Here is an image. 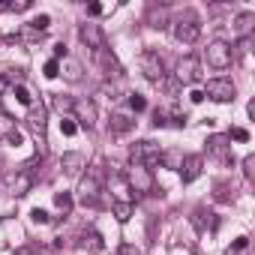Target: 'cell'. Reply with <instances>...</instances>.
Segmentation results:
<instances>
[{
    "mask_svg": "<svg viewBox=\"0 0 255 255\" xmlns=\"http://www.w3.org/2000/svg\"><path fill=\"white\" fill-rule=\"evenodd\" d=\"M162 147L159 144H153V141H135L132 147H129V159H132V165H141V168H147V171H153V168H159L162 165Z\"/></svg>",
    "mask_w": 255,
    "mask_h": 255,
    "instance_id": "obj_1",
    "label": "cell"
},
{
    "mask_svg": "<svg viewBox=\"0 0 255 255\" xmlns=\"http://www.w3.org/2000/svg\"><path fill=\"white\" fill-rule=\"evenodd\" d=\"M138 69H141L144 78L153 81V84H162V81H165V63H162V57H159L156 51H144V54L138 57Z\"/></svg>",
    "mask_w": 255,
    "mask_h": 255,
    "instance_id": "obj_2",
    "label": "cell"
},
{
    "mask_svg": "<svg viewBox=\"0 0 255 255\" xmlns=\"http://www.w3.org/2000/svg\"><path fill=\"white\" fill-rule=\"evenodd\" d=\"M204 96H210L213 102H234V96H237V87L231 84V78H210L207 84H204V90H201Z\"/></svg>",
    "mask_w": 255,
    "mask_h": 255,
    "instance_id": "obj_3",
    "label": "cell"
},
{
    "mask_svg": "<svg viewBox=\"0 0 255 255\" xmlns=\"http://www.w3.org/2000/svg\"><path fill=\"white\" fill-rule=\"evenodd\" d=\"M27 126L33 129V135L39 138V156H45V105L39 102V105H30V111H27Z\"/></svg>",
    "mask_w": 255,
    "mask_h": 255,
    "instance_id": "obj_4",
    "label": "cell"
},
{
    "mask_svg": "<svg viewBox=\"0 0 255 255\" xmlns=\"http://www.w3.org/2000/svg\"><path fill=\"white\" fill-rule=\"evenodd\" d=\"M93 60H96V66H99L102 75H111V78H120L123 75V66H120V60L114 57L111 48H96L93 51Z\"/></svg>",
    "mask_w": 255,
    "mask_h": 255,
    "instance_id": "obj_5",
    "label": "cell"
},
{
    "mask_svg": "<svg viewBox=\"0 0 255 255\" xmlns=\"http://www.w3.org/2000/svg\"><path fill=\"white\" fill-rule=\"evenodd\" d=\"M207 63H210L213 69H228V66H231V45L222 42V39L210 42V45H207Z\"/></svg>",
    "mask_w": 255,
    "mask_h": 255,
    "instance_id": "obj_6",
    "label": "cell"
},
{
    "mask_svg": "<svg viewBox=\"0 0 255 255\" xmlns=\"http://www.w3.org/2000/svg\"><path fill=\"white\" fill-rule=\"evenodd\" d=\"M198 33H201V27H198V21H195L192 15H186V18H177V21H174V36H177V42L192 45V42L198 39Z\"/></svg>",
    "mask_w": 255,
    "mask_h": 255,
    "instance_id": "obj_7",
    "label": "cell"
},
{
    "mask_svg": "<svg viewBox=\"0 0 255 255\" xmlns=\"http://www.w3.org/2000/svg\"><path fill=\"white\" fill-rule=\"evenodd\" d=\"M207 153L216 156V159L225 162V165L234 162V156H231V138H228V135H210V138H207Z\"/></svg>",
    "mask_w": 255,
    "mask_h": 255,
    "instance_id": "obj_8",
    "label": "cell"
},
{
    "mask_svg": "<svg viewBox=\"0 0 255 255\" xmlns=\"http://www.w3.org/2000/svg\"><path fill=\"white\" fill-rule=\"evenodd\" d=\"M78 192H81V204H96V195H99V171L96 168H90L87 177H81Z\"/></svg>",
    "mask_w": 255,
    "mask_h": 255,
    "instance_id": "obj_9",
    "label": "cell"
},
{
    "mask_svg": "<svg viewBox=\"0 0 255 255\" xmlns=\"http://www.w3.org/2000/svg\"><path fill=\"white\" fill-rule=\"evenodd\" d=\"M126 183H129V189H135V192H150L153 189V174L147 168H141V165H132Z\"/></svg>",
    "mask_w": 255,
    "mask_h": 255,
    "instance_id": "obj_10",
    "label": "cell"
},
{
    "mask_svg": "<svg viewBox=\"0 0 255 255\" xmlns=\"http://www.w3.org/2000/svg\"><path fill=\"white\" fill-rule=\"evenodd\" d=\"M78 36H81V42L87 45V48H105V33H102V27L99 24H81L78 27Z\"/></svg>",
    "mask_w": 255,
    "mask_h": 255,
    "instance_id": "obj_11",
    "label": "cell"
},
{
    "mask_svg": "<svg viewBox=\"0 0 255 255\" xmlns=\"http://www.w3.org/2000/svg\"><path fill=\"white\" fill-rule=\"evenodd\" d=\"M174 78H177L180 84H195V81L201 78V72H198V60H195V57H186V60H180V63H177V72H174Z\"/></svg>",
    "mask_w": 255,
    "mask_h": 255,
    "instance_id": "obj_12",
    "label": "cell"
},
{
    "mask_svg": "<svg viewBox=\"0 0 255 255\" xmlns=\"http://www.w3.org/2000/svg\"><path fill=\"white\" fill-rule=\"evenodd\" d=\"M189 219H192V225H195L201 234H204V231H216V225H219L216 213H213V210H207V207H195Z\"/></svg>",
    "mask_w": 255,
    "mask_h": 255,
    "instance_id": "obj_13",
    "label": "cell"
},
{
    "mask_svg": "<svg viewBox=\"0 0 255 255\" xmlns=\"http://www.w3.org/2000/svg\"><path fill=\"white\" fill-rule=\"evenodd\" d=\"M201 156H183V162H180V177H183V183H192V180H198L201 177Z\"/></svg>",
    "mask_w": 255,
    "mask_h": 255,
    "instance_id": "obj_14",
    "label": "cell"
},
{
    "mask_svg": "<svg viewBox=\"0 0 255 255\" xmlns=\"http://www.w3.org/2000/svg\"><path fill=\"white\" fill-rule=\"evenodd\" d=\"M108 186L114 192V201H129L132 204V189H129V183H126L123 174H111L108 177Z\"/></svg>",
    "mask_w": 255,
    "mask_h": 255,
    "instance_id": "obj_15",
    "label": "cell"
},
{
    "mask_svg": "<svg viewBox=\"0 0 255 255\" xmlns=\"http://www.w3.org/2000/svg\"><path fill=\"white\" fill-rule=\"evenodd\" d=\"M78 117H72V120H78V126H84V129H90V126L96 123V105L93 102H75V108H72Z\"/></svg>",
    "mask_w": 255,
    "mask_h": 255,
    "instance_id": "obj_16",
    "label": "cell"
},
{
    "mask_svg": "<svg viewBox=\"0 0 255 255\" xmlns=\"http://www.w3.org/2000/svg\"><path fill=\"white\" fill-rule=\"evenodd\" d=\"M135 126V120L129 114H111V123H108V132L111 135H126Z\"/></svg>",
    "mask_w": 255,
    "mask_h": 255,
    "instance_id": "obj_17",
    "label": "cell"
},
{
    "mask_svg": "<svg viewBox=\"0 0 255 255\" xmlns=\"http://www.w3.org/2000/svg\"><path fill=\"white\" fill-rule=\"evenodd\" d=\"M60 165H63L66 174H78V171L87 165V159H84V153H75V150H72V153H63V156H60Z\"/></svg>",
    "mask_w": 255,
    "mask_h": 255,
    "instance_id": "obj_18",
    "label": "cell"
},
{
    "mask_svg": "<svg viewBox=\"0 0 255 255\" xmlns=\"http://www.w3.org/2000/svg\"><path fill=\"white\" fill-rule=\"evenodd\" d=\"M102 234L99 231H93V228H87V231H81V249H87V252H102Z\"/></svg>",
    "mask_w": 255,
    "mask_h": 255,
    "instance_id": "obj_19",
    "label": "cell"
},
{
    "mask_svg": "<svg viewBox=\"0 0 255 255\" xmlns=\"http://www.w3.org/2000/svg\"><path fill=\"white\" fill-rule=\"evenodd\" d=\"M252 24H255V15H252V12H240V15L234 18V30H237L240 36H249Z\"/></svg>",
    "mask_w": 255,
    "mask_h": 255,
    "instance_id": "obj_20",
    "label": "cell"
},
{
    "mask_svg": "<svg viewBox=\"0 0 255 255\" xmlns=\"http://www.w3.org/2000/svg\"><path fill=\"white\" fill-rule=\"evenodd\" d=\"M30 186H33V177L21 168V174L12 180V195H27V189H30Z\"/></svg>",
    "mask_w": 255,
    "mask_h": 255,
    "instance_id": "obj_21",
    "label": "cell"
},
{
    "mask_svg": "<svg viewBox=\"0 0 255 255\" xmlns=\"http://www.w3.org/2000/svg\"><path fill=\"white\" fill-rule=\"evenodd\" d=\"M111 207H114L117 222H129V216H132V204H129V201H114Z\"/></svg>",
    "mask_w": 255,
    "mask_h": 255,
    "instance_id": "obj_22",
    "label": "cell"
},
{
    "mask_svg": "<svg viewBox=\"0 0 255 255\" xmlns=\"http://www.w3.org/2000/svg\"><path fill=\"white\" fill-rule=\"evenodd\" d=\"M12 93H15V99H18L21 105H27V108L33 105V96H30V90H27L21 81H18V84H12Z\"/></svg>",
    "mask_w": 255,
    "mask_h": 255,
    "instance_id": "obj_23",
    "label": "cell"
},
{
    "mask_svg": "<svg viewBox=\"0 0 255 255\" xmlns=\"http://www.w3.org/2000/svg\"><path fill=\"white\" fill-rule=\"evenodd\" d=\"M54 204H57V210L66 216V213L72 210V195H69V192H54Z\"/></svg>",
    "mask_w": 255,
    "mask_h": 255,
    "instance_id": "obj_24",
    "label": "cell"
},
{
    "mask_svg": "<svg viewBox=\"0 0 255 255\" xmlns=\"http://www.w3.org/2000/svg\"><path fill=\"white\" fill-rule=\"evenodd\" d=\"M27 27H30L33 33H42V30H48V27H51V18H48V15H36Z\"/></svg>",
    "mask_w": 255,
    "mask_h": 255,
    "instance_id": "obj_25",
    "label": "cell"
},
{
    "mask_svg": "<svg viewBox=\"0 0 255 255\" xmlns=\"http://www.w3.org/2000/svg\"><path fill=\"white\" fill-rule=\"evenodd\" d=\"M63 75H66L69 81H81V66H78L75 60H66V66H63Z\"/></svg>",
    "mask_w": 255,
    "mask_h": 255,
    "instance_id": "obj_26",
    "label": "cell"
},
{
    "mask_svg": "<svg viewBox=\"0 0 255 255\" xmlns=\"http://www.w3.org/2000/svg\"><path fill=\"white\" fill-rule=\"evenodd\" d=\"M54 105H57V111H60V114H66V117H69V111L75 108V102H72L69 96H54Z\"/></svg>",
    "mask_w": 255,
    "mask_h": 255,
    "instance_id": "obj_27",
    "label": "cell"
},
{
    "mask_svg": "<svg viewBox=\"0 0 255 255\" xmlns=\"http://www.w3.org/2000/svg\"><path fill=\"white\" fill-rule=\"evenodd\" d=\"M60 132H63V135H69V138H72V135H75V132H78V123H75V120H72V117H63V120H60Z\"/></svg>",
    "mask_w": 255,
    "mask_h": 255,
    "instance_id": "obj_28",
    "label": "cell"
},
{
    "mask_svg": "<svg viewBox=\"0 0 255 255\" xmlns=\"http://www.w3.org/2000/svg\"><path fill=\"white\" fill-rule=\"evenodd\" d=\"M30 219H33L36 225H48V222H51L48 210H42V207H33V210H30Z\"/></svg>",
    "mask_w": 255,
    "mask_h": 255,
    "instance_id": "obj_29",
    "label": "cell"
},
{
    "mask_svg": "<svg viewBox=\"0 0 255 255\" xmlns=\"http://www.w3.org/2000/svg\"><path fill=\"white\" fill-rule=\"evenodd\" d=\"M42 75H45V78H57V75H60V60H48V63L42 66Z\"/></svg>",
    "mask_w": 255,
    "mask_h": 255,
    "instance_id": "obj_30",
    "label": "cell"
},
{
    "mask_svg": "<svg viewBox=\"0 0 255 255\" xmlns=\"http://www.w3.org/2000/svg\"><path fill=\"white\" fill-rule=\"evenodd\" d=\"M129 108H132V111H144V108H147V99H144L141 93H129Z\"/></svg>",
    "mask_w": 255,
    "mask_h": 255,
    "instance_id": "obj_31",
    "label": "cell"
},
{
    "mask_svg": "<svg viewBox=\"0 0 255 255\" xmlns=\"http://www.w3.org/2000/svg\"><path fill=\"white\" fill-rule=\"evenodd\" d=\"M9 12H24V9H30L33 3H30V0H12V3H3Z\"/></svg>",
    "mask_w": 255,
    "mask_h": 255,
    "instance_id": "obj_32",
    "label": "cell"
},
{
    "mask_svg": "<svg viewBox=\"0 0 255 255\" xmlns=\"http://www.w3.org/2000/svg\"><path fill=\"white\" fill-rule=\"evenodd\" d=\"M12 87V78H9V69H0V96Z\"/></svg>",
    "mask_w": 255,
    "mask_h": 255,
    "instance_id": "obj_33",
    "label": "cell"
},
{
    "mask_svg": "<svg viewBox=\"0 0 255 255\" xmlns=\"http://www.w3.org/2000/svg\"><path fill=\"white\" fill-rule=\"evenodd\" d=\"M228 138H234V141H249V132L243 129V126H234V129L228 132Z\"/></svg>",
    "mask_w": 255,
    "mask_h": 255,
    "instance_id": "obj_34",
    "label": "cell"
},
{
    "mask_svg": "<svg viewBox=\"0 0 255 255\" xmlns=\"http://www.w3.org/2000/svg\"><path fill=\"white\" fill-rule=\"evenodd\" d=\"M252 171H255V156H252V153H249V156H246V159H243V174H246V177H249V180H252Z\"/></svg>",
    "mask_w": 255,
    "mask_h": 255,
    "instance_id": "obj_35",
    "label": "cell"
},
{
    "mask_svg": "<svg viewBox=\"0 0 255 255\" xmlns=\"http://www.w3.org/2000/svg\"><path fill=\"white\" fill-rule=\"evenodd\" d=\"M153 126L159 129V126H168V114L165 111H153Z\"/></svg>",
    "mask_w": 255,
    "mask_h": 255,
    "instance_id": "obj_36",
    "label": "cell"
},
{
    "mask_svg": "<svg viewBox=\"0 0 255 255\" xmlns=\"http://www.w3.org/2000/svg\"><path fill=\"white\" fill-rule=\"evenodd\" d=\"M246 246H249V237H237V240L231 243V249H228V252H243Z\"/></svg>",
    "mask_w": 255,
    "mask_h": 255,
    "instance_id": "obj_37",
    "label": "cell"
},
{
    "mask_svg": "<svg viewBox=\"0 0 255 255\" xmlns=\"http://www.w3.org/2000/svg\"><path fill=\"white\" fill-rule=\"evenodd\" d=\"M117 255H141L132 243H120V249H117Z\"/></svg>",
    "mask_w": 255,
    "mask_h": 255,
    "instance_id": "obj_38",
    "label": "cell"
},
{
    "mask_svg": "<svg viewBox=\"0 0 255 255\" xmlns=\"http://www.w3.org/2000/svg\"><path fill=\"white\" fill-rule=\"evenodd\" d=\"M60 57H63V60L69 57V48H66L63 42H57V45H54V60H60Z\"/></svg>",
    "mask_w": 255,
    "mask_h": 255,
    "instance_id": "obj_39",
    "label": "cell"
},
{
    "mask_svg": "<svg viewBox=\"0 0 255 255\" xmlns=\"http://www.w3.org/2000/svg\"><path fill=\"white\" fill-rule=\"evenodd\" d=\"M9 141L18 147V144H21V132H18V129H9Z\"/></svg>",
    "mask_w": 255,
    "mask_h": 255,
    "instance_id": "obj_40",
    "label": "cell"
},
{
    "mask_svg": "<svg viewBox=\"0 0 255 255\" xmlns=\"http://www.w3.org/2000/svg\"><path fill=\"white\" fill-rule=\"evenodd\" d=\"M189 99L198 105V102H204V93H201V90H192V93H189Z\"/></svg>",
    "mask_w": 255,
    "mask_h": 255,
    "instance_id": "obj_41",
    "label": "cell"
},
{
    "mask_svg": "<svg viewBox=\"0 0 255 255\" xmlns=\"http://www.w3.org/2000/svg\"><path fill=\"white\" fill-rule=\"evenodd\" d=\"M99 12H102V6H99V3H90V6H87V15H99Z\"/></svg>",
    "mask_w": 255,
    "mask_h": 255,
    "instance_id": "obj_42",
    "label": "cell"
},
{
    "mask_svg": "<svg viewBox=\"0 0 255 255\" xmlns=\"http://www.w3.org/2000/svg\"><path fill=\"white\" fill-rule=\"evenodd\" d=\"M15 255H33V246H21V249H15Z\"/></svg>",
    "mask_w": 255,
    "mask_h": 255,
    "instance_id": "obj_43",
    "label": "cell"
},
{
    "mask_svg": "<svg viewBox=\"0 0 255 255\" xmlns=\"http://www.w3.org/2000/svg\"><path fill=\"white\" fill-rule=\"evenodd\" d=\"M0 9H6V6H0Z\"/></svg>",
    "mask_w": 255,
    "mask_h": 255,
    "instance_id": "obj_44",
    "label": "cell"
}]
</instances>
